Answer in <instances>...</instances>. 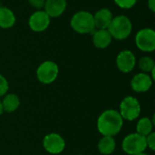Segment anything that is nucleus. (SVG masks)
I'll return each mask as SVG.
<instances>
[{
  "mask_svg": "<svg viewBox=\"0 0 155 155\" xmlns=\"http://www.w3.org/2000/svg\"><path fill=\"white\" fill-rule=\"evenodd\" d=\"M43 147L51 154H59L65 148V141L59 134L51 133L44 137Z\"/></svg>",
  "mask_w": 155,
  "mask_h": 155,
  "instance_id": "9",
  "label": "nucleus"
},
{
  "mask_svg": "<svg viewBox=\"0 0 155 155\" xmlns=\"http://www.w3.org/2000/svg\"><path fill=\"white\" fill-rule=\"evenodd\" d=\"M136 47L144 53H153L155 50V31L153 28L140 29L134 36Z\"/></svg>",
  "mask_w": 155,
  "mask_h": 155,
  "instance_id": "6",
  "label": "nucleus"
},
{
  "mask_svg": "<svg viewBox=\"0 0 155 155\" xmlns=\"http://www.w3.org/2000/svg\"><path fill=\"white\" fill-rule=\"evenodd\" d=\"M153 82V80L151 77L150 74L141 72L139 74H136L132 78L130 82V85L134 92L142 94V93L148 92L152 88Z\"/></svg>",
  "mask_w": 155,
  "mask_h": 155,
  "instance_id": "11",
  "label": "nucleus"
},
{
  "mask_svg": "<svg viewBox=\"0 0 155 155\" xmlns=\"http://www.w3.org/2000/svg\"><path fill=\"white\" fill-rule=\"evenodd\" d=\"M93 16L95 29H107L114 18L112 10L107 7L100 8L93 14Z\"/></svg>",
  "mask_w": 155,
  "mask_h": 155,
  "instance_id": "13",
  "label": "nucleus"
},
{
  "mask_svg": "<svg viewBox=\"0 0 155 155\" xmlns=\"http://www.w3.org/2000/svg\"><path fill=\"white\" fill-rule=\"evenodd\" d=\"M147 6L149 8V10L152 13L155 12V0H148L147 1Z\"/></svg>",
  "mask_w": 155,
  "mask_h": 155,
  "instance_id": "24",
  "label": "nucleus"
},
{
  "mask_svg": "<svg viewBox=\"0 0 155 155\" xmlns=\"http://www.w3.org/2000/svg\"><path fill=\"white\" fill-rule=\"evenodd\" d=\"M124 125V119L119 111L108 109L104 111L97 119V130L103 136H115Z\"/></svg>",
  "mask_w": 155,
  "mask_h": 155,
  "instance_id": "1",
  "label": "nucleus"
},
{
  "mask_svg": "<svg viewBox=\"0 0 155 155\" xmlns=\"http://www.w3.org/2000/svg\"><path fill=\"white\" fill-rule=\"evenodd\" d=\"M9 89V84L6 80V78L0 74V97H3Z\"/></svg>",
  "mask_w": 155,
  "mask_h": 155,
  "instance_id": "21",
  "label": "nucleus"
},
{
  "mask_svg": "<svg viewBox=\"0 0 155 155\" xmlns=\"http://www.w3.org/2000/svg\"><path fill=\"white\" fill-rule=\"evenodd\" d=\"M136 57L135 54L128 49L122 50L116 56L115 59V64L117 69L124 73V74H128L131 73L135 65H136Z\"/></svg>",
  "mask_w": 155,
  "mask_h": 155,
  "instance_id": "10",
  "label": "nucleus"
},
{
  "mask_svg": "<svg viewBox=\"0 0 155 155\" xmlns=\"http://www.w3.org/2000/svg\"><path fill=\"white\" fill-rule=\"evenodd\" d=\"M107 30L111 34L113 39L123 41L131 35L133 32V23L131 19L124 15H116L114 16Z\"/></svg>",
  "mask_w": 155,
  "mask_h": 155,
  "instance_id": "3",
  "label": "nucleus"
},
{
  "mask_svg": "<svg viewBox=\"0 0 155 155\" xmlns=\"http://www.w3.org/2000/svg\"><path fill=\"white\" fill-rule=\"evenodd\" d=\"M51 19L44 9L35 10L28 18V26L35 33H42L49 27Z\"/></svg>",
  "mask_w": 155,
  "mask_h": 155,
  "instance_id": "8",
  "label": "nucleus"
},
{
  "mask_svg": "<svg viewBox=\"0 0 155 155\" xmlns=\"http://www.w3.org/2000/svg\"><path fill=\"white\" fill-rule=\"evenodd\" d=\"M122 149L129 155L143 153L147 149L145 137L137 133L130 134L124 138L122 142Z\"/></svg>",
  "mask_w": 155,
  "mask_h": 155,
  "instance_id": "5",
  "label": "nucleus"
},
{
  "mask_svg": "<svg viewBox=\"0 0 155 155\" xmlns=\"http://www.w3.org/2000/svg\"><path fill=\"white\" fill-rule=\"evenodd\" d=\"M70 26L77 34H92L95 30L93 14L86 10L77 11L71 17Z\"/></svg>",
  "mask_w": 155,
  "mask_h": 155,
  "instance_id": "2",
  "label": "nucleus"
},
{
  "mask_svg": "<svg viewBox=\"0 0 155 155\" xmlns=\"http://www.w3.org/2000/svg\"><path fill=\"white\" fill-rule=\"evenodd\" d=\"M2 102L3 110L5 113H14L20 106V99L15 94H6Z\"/></svg>",
  "mask_w": 155,
  "mask_h": 155,
  "instance_id": "17",
  "label": "nucleus"
},
{
  "mask_svg": "<svg viewBox=\"0 0 155 155\" xmlns=\"http://www.w3.org/2000/svg\"><path fill=\"white\" fill-rule=\"evenodd\" d=\"M114 4L124 10L132 9L137 3V0H114Z\"/></svg>",
  "mask_w": 155,
  "mask_h": 155,
  "instance_id": "20",
  "label": "nucleus"
},
{
  "mask_svg": "<svg viewBox=\"0 0 155 155\" xmlns=\"http://www.w3.org/2000/svg\"><path fill=\"white\" fill-rule=\"evenodd\" d=\"M16 23L15 14L9 7L0 5V28L10 29Z\"/></svg>",
  "mask_w": 155,
  "mask_h": 155,
  "instance_id": "15",
  "label": "nucleus"
},
{
  "mask_svg": "<svg viewBox=\"0 0 155 155\" xmlns=\"http://www.w3.org/2000/svg\"><path fill=\"white\" fill-rule=\"evenodd\" d=\"M75 155H82V154H75Z\"/></svg>",
  "mask_w": 155,
  "mask_h": 155,
  "instance_id": "27",
  "label": "nucleus"
},
{
  "mask_svg": "<svg viewBox=\"0 0 155 155\" xmlns=\"http://www.w3.org/2000/svg\"><path fill=\"white\" fill-rule=\"evenodd\" d=\"M28 4L35 10H41L45 6V0H27Z\"/></svg>",
  "mask_w": 155,
  "mask_h": 155,
  "instance_id": "23",
  "label": "nucleus"
},
{
  "mask_svg": "<svg viewBox=\"0 0 155 155\" xmlns=\"http://www.w3.org/2000/svg\"><path fill=\"white\" fill-rule=\"evenodd\" d=\"M136 64H138L139 69L143 73L150 74L153 69H155V61L154 59L149 55H144L139 59L138 62H136Z\"/></svg>",
  "mask_w": 155,
  "mask_h": 155,
  "instance_id": "19",
  "label": "nucleus"
},
{
  "mask_svg": "<svg viewBox=\"0 0 155 155\" xmlns=\"http://www.w3.org/2000/svg\"><path fill=\"white\" fill-rule=\"evenodd\" d=\"M134 155H150V154H148V153H137V154H134Z\"/></svg>",
  "mask_w": 155,
  "mask_h": 155,
  "instance_id": "26",
  "label": "nucleus"
},
{
  "mask_svg": "<svg viewBox=\"0 0 155 155\" xmlns=\"http://www.w3.org/2000/svg\"><path fill=\"white\" fill-rule=\"evenodd\" d=\"M97 148L99 153L102 154H112L116 148L114 138L113 136H103L97 143Z\"/></svg>",
  "mask_w": 155,
  "mask_h": 155,
  "instance_id": "16",
  "label": "nucleus"
},
{
  "mask_svg": "<svg viewBox=\"0 0 155 155\" xmlns=\"http://www.w3.org/2000/svg\"><path fill=\"white\" fill-rule=\"evenodd\" d=\"M153 120L150 119L149 117H143L139 119L136 124V133L146 137L153 132Z\"/></svg>",
  "mask_w": 155,
  "mask_h": 155,
  "instance_id": "18",
  "label": "nucleus"
},
{
  "mask_svg": "<svg viewBox=\"0 0 155 155\" xmlns=\"http://www.w3.org/2000/svg\"><path fill=\"white\" fill-rule=\"evenodd\" d=\"M67 0H45L44 11L51 17L57 18L66 10Z\"/></svg>",
  "mask_w": 155,
  "mask_h": 155,
  "instance_id": "12",
  "label": "nucleus"
},
{
  "mask_svg": "<svg viewBox=\"0 0 155 155\" xmlns=\"http://www.w3.org/2000/svg\"><path fill=\"white\" fill-rule=\"evenodd\" d=\"M145 140H146V145H147V148H149L150 150L152 151H154L155 150V133L154 132H152L150 134H148L146 137H145Z\"/></svg>",
  "mask_w": 155,
  "mask_h": 155,
  "instance_id": "22",
  "label": "nucleus"
},
{
  "mask_svg": "<svg viewBox=\"0 0 155 155\" xmlns=\"http://www.w3.org/2000/svg\"><path fill=\"white\" fill-rule=\"evenodd\" d=\"M92 42L97 49H105L113 42V37L107 29H95L92 33Z\"/></svg>",
  "mask_w": 155,
  "mask_h": 155,
  "instance_id": "14",
  "label": "nucleus"
},
{
  "mask_svg": "<svg viewBox=\"0 0 155 155\" xmlns=\"http://www.w3.org/2000/svg\"><path fill=\"white\" fill-rule=\"evenodd\" d=\"M120 114L124 120L133 122L141 114V104L134 96L124 97L120 104Z\"/></svg>",
  "mask_w": 155,
  "mask_h": 155,
  "instance_id": "7",
  "label": "nucleus"
},
{
  "mask_svg": "<svg viewBox=\"0 0 155 155\" xmlns=\"http://www.w3.org/2000/svg\"><path fill=\"white\" fill-rule=\"evenodd\" d=\"M3 113H4V110H3V106H2V102L0 100V116L3 114Z\"/></svg>",
  "mask_w": 155,
  "mask_h": 155,
  "instance_id": "25",
  "label": "nucleus"
},
{
  "mask_svg": "<svg viewBox=\"0 0 155 155\" xmlns=\"http://www.w3.org/2000/svg\"><path fill=\"white\" fill-rule=\"evenodd\" d=\"M37 80L43 84H50L54 83L59 74L58 64L51 60H46L41 63L35 72Z\"/></svg>",
  "mask_w": 155,
  "mask_h": 155,
  "instance_id": "4",
  "label": "nucleus"
}]
</instances>
